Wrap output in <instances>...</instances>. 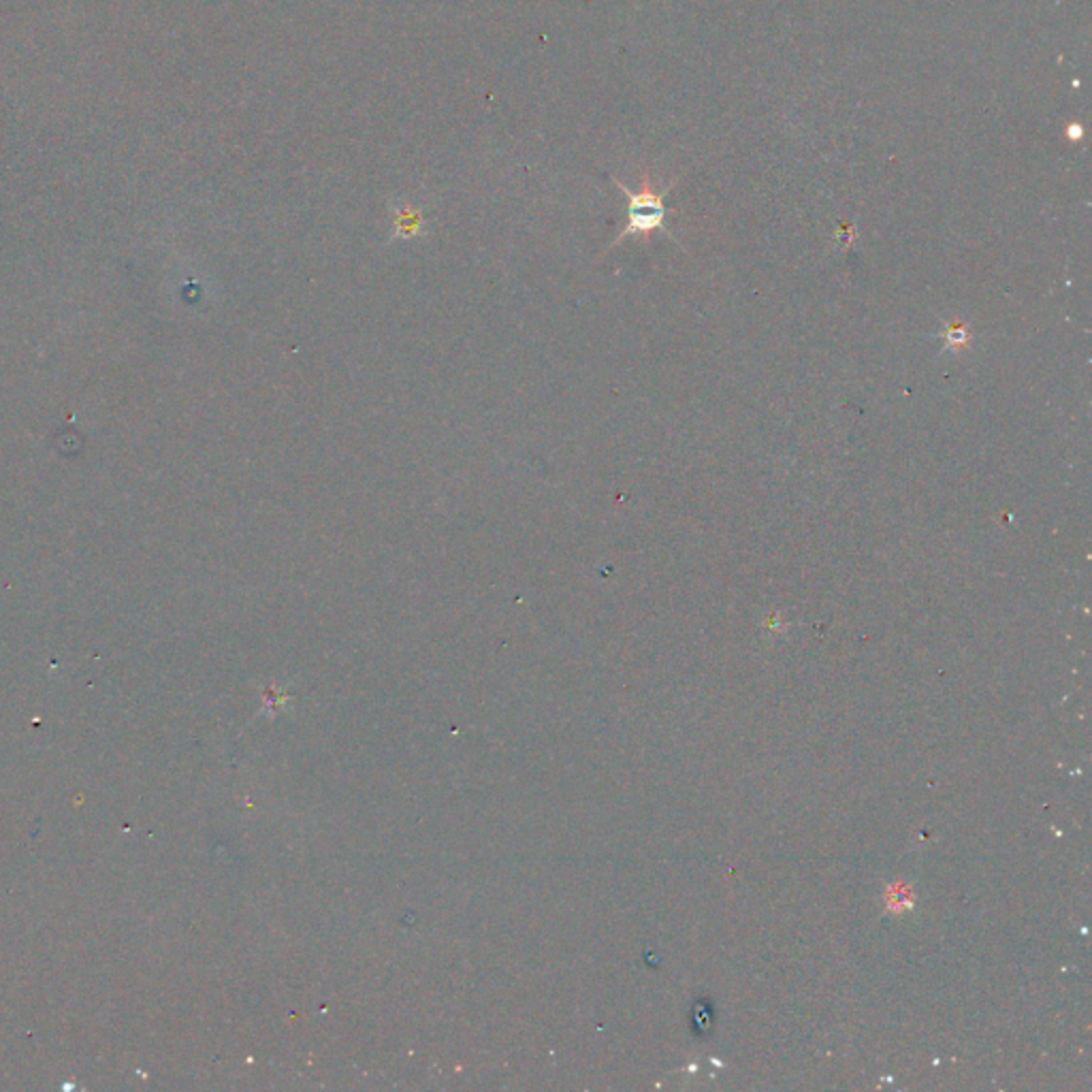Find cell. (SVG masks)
Listing matches in <instances>:
<instances>
[{"label":"cell","mask_w":1092,"mask_h":1092,"mask_svg":"<svg viewBox=\"0 0 1092 1092\" xmlns=\"http://www.w3.org/2000/svg\"><path fill=\"white\" fill-rule=\"evenodd\" d=\"M614 183H617V186L621 188V192L628 197V224L626 229L619 233V238L612 241V246L621 244L629 235H649L653 233V230H666V214H668V209H666L664 205V197L670 188H664V191L658 192L651 188L649 182H644L643 191L634 192L619 180H614Z\"/></svg>","instance_id":"6da1fadb"},{"label":"cell","mask_w":1092,"mask_h":1092,"mask_svg":"<svg viewBox=\"0 0 1092 1092\" xmlns=\"http://www.w3.org/2000/svg\"><path fill=\"white\" fill-rule=\"evenodd\" d=\"M391 212L393 229H395L391 241L425 238L427 235V220H425L421 209L410 207L408 203H393Z\"/></svg>","instance_id":"7a4b0ae2"},{"label":"cell","mask_w":1092,"mask_h":1092,"mask_svg":"<svg viewBox=\"0 0 1092 1092\" xmlns=\"http://www.w3.org/2000/svg\"><path fill=\"white\" fill-rule=\"evenodd\" d=\"M887 902H890L892 909H905V907H909L913 902L911 890L907 885L890 887V890H887Z\"/></svg>","instance_id":"3957f363"},{"label":"cell","mask_w":1092,"mask_h":1092,"mask_svg":"<svg viewBox=\"0 0 1092 1092\" xmlns=\"http://www.w3.org/2000/svg\"><path fill=\"white\" fill-rule=\"evenodd\" d=\"M945 339H948L949 348H958V346H964L969 341V331L967 327H963V324H948L945 327Z\"/></svg>","instance_id":"277c9868"}]
</instances>
